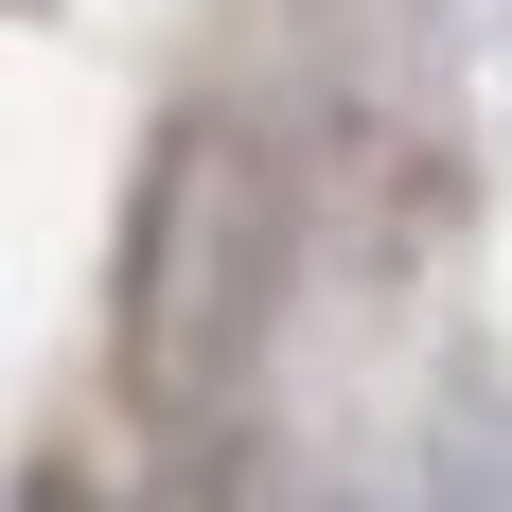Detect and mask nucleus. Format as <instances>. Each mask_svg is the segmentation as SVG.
I'll return each mask as SVG.
<instances>
[{"mask_svg": "<svg viewBox=\"0 0 512 512\" xmlns=\"http://www.w3.org/2000/svg\"><path fill=\"white\" fill-rule=\"evenodd\" d=\"M0 512H106V495H89L71 460H18V495H0Z\"/></svg>", "mask_w": 512, "mask_h": 512, "instance_id": "obj_1", "label": "nucleus"}]
</instances>
